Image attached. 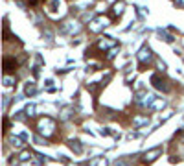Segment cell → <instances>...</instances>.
<instances>
[{"instance_id": "30bf717a", "label": "cell", "mask_w": 184, "mask_h": 166, "mask_svg": "<svg viewBox=\"0 0 184 166\" xmlns=\"http://www.w3.org/2000/svg\"><path fill=\"white\" fill-rule=\"evenodd\" d=\"M159 35H160V37H164V41H168V43H171V41H173V37H171V35H168V33H164L162 30H159Z\"/></svg>"}, {"instance_id": "8992f818", "label": "cell", "mask_w": 184, "mask_h": 166, "mask_svg": "<svg viewBox=\"0 0 184 166\" xmlns=\"http://www.w3.org/2000/svg\"><path fill=\"white\" fill-rule=\"evenodd\" d=\"M70 148H72L76 153H81V152H83V148H81L79 140H70Z\"/></svg>"}, {"instance_id": "2e32d148", "label": "cell", "mask_w": 184, "mask_h": 166, "mask_svg": "<svg viewBox=\"0 0 184 166\" xmlns=\"http://www.w3.org/2000/svg\"><path fill=\"white\" fill-rule=\"evenodd\" d=\"M28 159H29V153H28V152H26V153H22V155H20V161H28Z\"/></svg>"}, {"instance_id": "3957f363", "label": "cell", "mask_w": 184, "mask_h": 166, "mask_svg": "<svg viewBox=\"0 0 184 166\" xmlns=\"http://www.w3.org/2000/svg\"><path fill=\"white\" fill-rule=\"evenodd\" d=\"M160 153H162V148H155V150H151V152H147V153H146L144 161H146V163H153V161H155Z\"/></svg>"}, {"instance_id": "5bb4252c", "label": "cell", "mask_w": 184, "mask_h": 166, "mask_svg": "<svg viewBox=\"0 0 184 166\" xmlns=\"http://www.w3.org/2000/svg\"><path fill=\"white\" fill-rule=\"evenodd\" d=\"M33 111H35V107H33V105H28V109H26V113H28L29 116H33V115H35Z\"/></svg>"}, {"instance_id": "ba28073f", "label": "cell", "mask_w": 184, "mask_h": 166, "mask_svg": "<svg viewBox=\"0 0 184 166\" xmlns=\"http://www.w3.org/2000/svg\"><path fill=\"white\" fill-rule=\"evenodd\" d=\"M24 92H26L28 96L35 94V83H28V85H26V89H24Z\"/></svg>"}, {"instance_id": "ac0fdd59", "label": "cell", "mask_w": 184, "mask_h": 166, "mask_svg": "<svg viewBox=\"0 0 184 166\" xmlns=\"http://www.w3.org/2000/svg\"><path fill=\"white\" fill-rule=\"evenodd\" d=\"M116 166H123V164H122V163H120V164H116Z\"/></svg>"}, {"instance_id": "277c9868", "label": "cell", "mask_w": 184, "mask_h": 166, "mask_svg": "<svg viewBox=\"0 0 184 166\" xmlns=\"http://www.w3.org/2000/svg\"><path fill=\"white\" fill-rule=\"evenodd\" d=\"M44 128H46V133H52L53 131V122L50 120V118H44V120H41V124H39V129L44 133Z\"/></svg>"}, {"instance_id": "9a60e30c", "label": "cell", "mask_w": 184, "mask_h": 166, "mask_svg": "<svg viewBox=\"0 0 184 166\" xmlns=\"http://www.w3.org/2000/svg\"><path fill=\"white\" fill-rule=\"evenodd\" d=\"M114 11H116V13H118V15H120V13H122V11H123V4H118V6H116V7H114Z\"/></svg>"}, {"instance_id": "8fae6325", "label": "cell", "mask_w": 184, "mask_h": 166, "mask_svg": "<svg viewBox=\"0 0 184 166\" xmlns=\"http://www.w3.org/2000/svg\"><path fill=\"white\" fill-rule=\"evenodd\" d=\"M13 81H15V78H11V76H6V78H4V85H6V87H11Z\"/></svg>"}, {"instance_id": "4fadbf2b", "label": "cell", "mask_w": 184, "mask_h": 166, "mask_svg": "<svg viewBox=\"0 0 184 166\" xmlns=\"http://www.w3.org/2000/svg\"><path fill=\"white\" fill-rule=\"evenodd\" d=\"M70 113H72V109H68V107H66V109L63 111V115H61V118H63V120H66V118L70 116Z\"/></svg>"}, {"instance_id": "52a82bcc", "label": "cell", "mask_w": 184, "mask_h": 166, "mask_svg": "<svg viewBox=\"0 0 184 166\" xmlns=\"http://www.w3.org/2000/svg\"><path fill=\"white\" fill-rule=\"evenodd\" d=\"M13 67H17V63H15V61H11L9 57H6V59H4V68H6V72H7V70H11Z\"/></svg>"}, {"instance_id": "7c38bea8", "label": "cell", "mask_w": 184, "mask_h": 166, "mask_svg": "<svg viewBox=\"0 0 184 166\" xmlns=\"http://www.w3.org/2000/svg\"><path fill=\"white\" fill-rule=\"evenodd\" d=\"M11 144H13V146H17V148H20V146H22V140H20V139H17V137H13V139H11Z\"/></svg>"}, {"instance_id": "9c48e42d", "label": "cell", "mask_w": 184, "mask_h": 166, "mask_svg": "<svg viewBox=\"0 0 184 166\" xmlns=\"http://www.w3.org/2000/svg\"><path fill=\"white\" fill-rule=\"evenodd\" d=\"M151 105H153V109H162V107L166 105V102H164V100H157V102H153Z\"/></svg>"}, {"instance_id": "e0dca14e", "label": "cell", "mask_w": 184, "mask_h": 166, "mask_svg": "<svg viewBox=\"0 0 184 166\" xmlns=\"http://www.w3.org/2000/svg\"><path fill=\"white\" fill-rule=\"evenodd\" d=\"M175 6H179V7H184V0H175Z\"/></svg>"}, {"instance_id": "6da1fadb", "label": "cell", "mask_w": 184, "mask_h": 166, "mask_svg": "<svg viewBox=\"0 0 184 166\" xmlns=\"http://www.w3.org/2000/svg\"><path fill=\"white\" fill-rule=\"evenodd\" d=\"M151 83H153V87H155V89H159V91H168L166 79H162L159 74H153V76H151Z\"/></svg>"}, {"instance_id": "7a4b0ae2", "label": "cell", "mask_w": 184, "mask_h": 166, "mask_svg": "<svg viewBox=\"0 0 184 166\" xmlns=\"http://www.w3.org/2000/svg\"><path fill=\"white\" fill-rule=\"evenodd\" d=\"M149 59H151V50H149V46H142L140 52H138V61H140V63H146V61H149Z\"/></svg>"}, {"instance_id": "5b68a950", "label": "cell", "mask_w": 184, "mask_h": 166, "mask_svg": "<svg viewBox=\"0 0 184 166\" xmlns=\"http://www.w3.org/2000/svg\"><path fill=\"white\" fill-rule=\"evenodd\" d=\"M133 122H135V126H136V128H140V126H146V124L149 122V116H136Z\"/></svg>"}, {"instance_id": "d6986e66", "label": "cell", "mask_w": 184, "mask_h": 166, "mask_svg": "<svg viewBox=\"0 0 184 166\" xmlns=\"http://www.w3.org/2000/svg\"><path fill=\"white\" fill-rule=\"evenodd\" d=\"M74 166H76V164H74Z\"/></svg>"}]
</instances>
